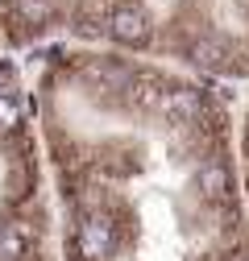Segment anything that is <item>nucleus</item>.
Masks as SVG:
<instances>
[{
    "label": "nucleus",
    "mask_w": 249,
    "mask_h": 261,
    "mask_svg": "<svg viewBox=\"0 0 249 261\" xmlns=\"http://www.w3.org/2000/svg\"><path fill=\"white\" fill-rule=\"evenodd\" d=\"M183 58L191 62V67L216 71V67H225V58H229V42H225V38H216V34H200V38L187 42Z\"/></svg>",
    "instance_id": "2"
},
{
    "label": "nucleus",
    "mask_w": 249,
    "mask_h": 261,
    "mask_svg": "<svg viewBox=\"0 0 249 261\" xmlns=\"http://www.w3.org/2000/svg\"><path fill=\"white\" fill-rule=\"evenodd\" d=\"M108 38L124 50H150L154 29H150V13L137 0H112V17H108Z\"/></svg>",
    "instance_id": "1"
},
{
    "label": "nucleus",
    "mask_w": 249,
    "mask_h": 261,
    "mask_svg": "<svg viewBox=\"0 0 249 261\" xmlns=\"http://www.w3.org/2000/svg\"><path fill=\"white\" fill-rule=\"evenodd\" d=\"M54 17H58L54 0H13V25L38 29V25H50Z\"/></svg>",
    "instance_id": "3"
},
{
    "label": "nucleus",
    "mask_w": 249,
    "mask_h": 261,
    "mask_svg": "<svg viewBox=\"0 0 249 261\" xmlns=\"http://www.w3.org/2000/svg\"><path fill=\"white\" fill-rule=\"evenodd\" d=\"M0 5H9V0H0Z\"/></svg>",
    "instance_id": "4"
}]
</instances>
